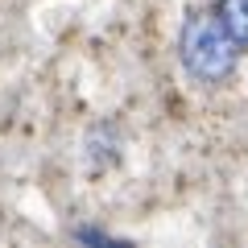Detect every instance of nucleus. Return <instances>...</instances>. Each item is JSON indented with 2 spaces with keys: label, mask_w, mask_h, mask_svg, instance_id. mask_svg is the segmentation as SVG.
<instances>
[{
  "label": "nucleus",
  "mask_w": 248,
  "mask_h": 248,
  "mask_svg": "<svg viewBox=\"0 0 248 248\" xmlns=\"http://www.w3.org/2000/svg\"><path fill=\"white\" fill-rule=\"evenodd\" d=\"M240 58V42L228 33L219 13H190L178 29V62L190 79L207 83H228Z\"/></svg>",
  "instance_id": "obj_1"
},
{
  "label": "nucleus",
  "mask_w": 248,
  "mask_h": 248,
  "mask_svg": "<svg viewBox=\"0 0 248 248\" xmlns=\"http://www.w3.org/2000/svg\"><path fill=\"white\" fill-rule=\"evenodd\" d=\"M215 13L223 17L228 33L240 42V50H248V0H219V4H215Z\"/></svg>",
  "instance_id": "obj_2"
},
{
  "label": "nucleus",
  "mask_w": 248,
  "mask_h": 248,
  "mask_svg": "<svg viewBox=\"0 0 248 248\" xmlns=\"http://www.w3.org/2000/svg\"><path fill=\"white\" fill-rule=\"evenodd\" d=\"M75 240H87V244H108L112 236H104V232H95V228H75Z\"/></svg>",
  "instance_id": "obj_3"
}]
</instances>
